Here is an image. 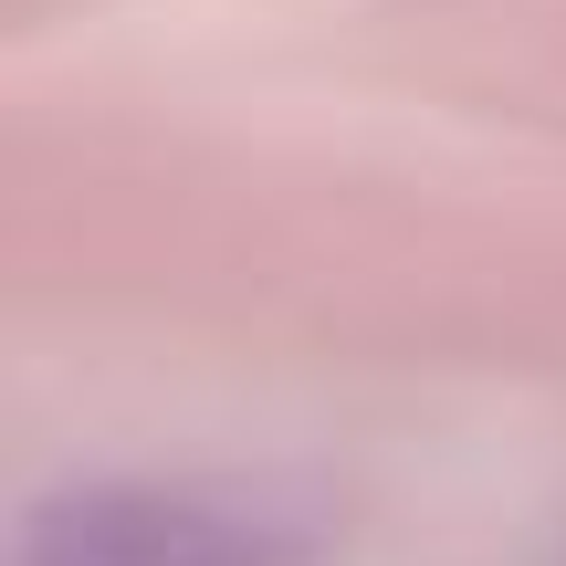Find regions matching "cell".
Segmentation results:
<instances>
[{"label":"cell","instance_id":"cell-1","mask_svg":"<svg viewBox=\"0 0 566 566\" xmlns=\"http://www.w3.org/2000/svg\"><path fill=\"white\" fill-rule=\"evenodd\" d=\"M325 525L273 483H74L32 504L21 566H315Z\"/></svg>","mask_w":566,"mask_h":566}]
</instances>
